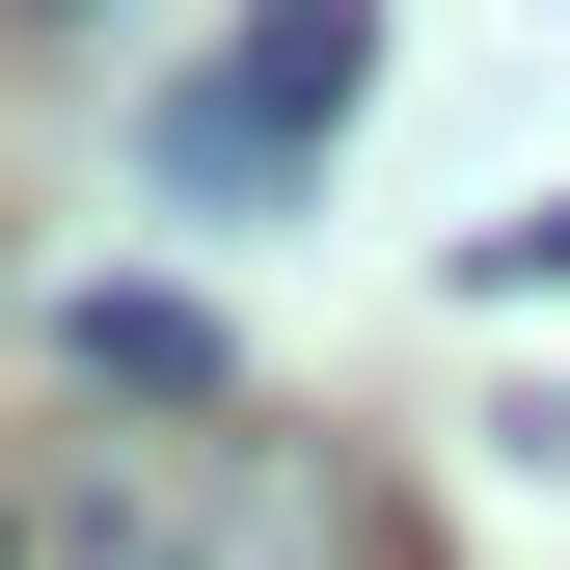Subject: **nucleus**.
<instances>
[{
	"label": "nucleus",
	"mask_w": 570,
	"mask_h": 570,
	"mask_svg": "<svg viewBox=\"0 0 570 570\" xmlns=\"http://www.w3.org/2000/svg\"><path fill=\"white\" fill-rule=\"evenodd\" d=\"M353 109H381V28H353V0H272L245 55H190V82L136 109V164H164L190 218H272V190H299Z\"/></svg>",
	"instance_id": "nucleus-1"
},
{
	"label": "nucleus",
	"mask_w": 570,
	"mask_h": 570,
	"mask_svg": "<svg viewBox=\"0 0 570 570\" xmlns=\"http://www.w3.org/2000/svg\"><path fill=\"white\" fill-rule=\"evenodd\" d=\"M82 570H407V517L353 462H299V435H190L164 489H109Z\"/></svg>",
	"instance_id": "nucleus-2"
},
{
	"label": "nucleus",
	"mask_w": 570,
	"mask_h": 570,
	"mask_svg": "<svg viewBox=\"0 0 570 570\" xmlns=\"http://www.w3.org/2000/svg\"><path fill=\"white\" fill-rule=\"evenodd\" d=\"M55 353H82L109 407H218V326H190L164 272H82V299H55Z\"/></svg>",
	"instance_id": "nucleus-3"
},
{
	"label": "nucleus",
	"mask_w": 570,
	"mask_h": 570,
	"mask_svg": "<svg viewBox=\"0 0 570 570\" xmlns=\"http://www.w3.org/2000/svg\"><path fill=\"white\" fill-rule=\"evenodd\" d=\"M489 299H570V218H489Z\"/></svg>",
	"instance_id": "nucleus-4"
},
{
	"label": "nucleus",
	"mask_w": 570,
	"mask_h": 570,
	"mask_svg": "<svg viewBox=\"0 0 570 570\" xmlns=\"http://www.w3.org/2000/svg\"><path fill=\"white\" fill-rule=\"evenodd\" d=\"M0 570H28V517H0Z\"/></svg>",
	"instance_id": "nucleus-5"
}]
</instances>
